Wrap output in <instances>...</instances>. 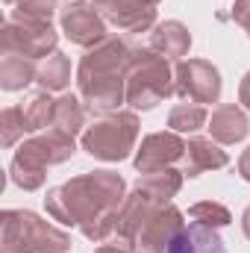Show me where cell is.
<instances>
[{
    "mask_svg": "<svg viewBox=\"0 0 250 253\" xmlns=\"http://www.w3.org/2000/svg\"><path fill=\"white\" fill-rule=\"evenodd\" d=\"M124 180L115 171H91L47 191L44 206L53 221L80 227L88 242H106L115 236L118 209L124 203Z\"/></svg>",
    "mask_w": 250,
    "mask_h": 253,
    "instance_id": "1",
    "label": "cell"
},
{
    "mask_svg": "<svg viewBox=\"0 0 250 253\" xmlns=\"http://www.w3.org/2000/svg\"><path fill=\"white\" fill-rule=\"evenodd\" d=\"M132 47L124 39L109 36L97 47H91L77 71L80 97L88 106V112L112 115L118 106L126 103V68L132 59Z\"/></svg>",
    "mask_w": 250,
    "mask_h": 253,
    "instance_id": "2",
    "label": "cell"
},
{
    "mask_svg": "<svg viewBox=\"0 0 250 253\" xmlns=\"http://www.w3.org/2000/svg\"><path fill=\"white\" fill-rule=\"evenodd\" d=\"M74 135L59 132V129H47L44 135H36L30 141H24L9 165V177L18 189L36 191L44 186V174L47 165H59L74 156Z\"/></svg>",
    "mask_w": 250,
    "mask_h": 253,
    "instance_id": "3",
    "label": "cell"
},
{
    "mask_svg": "<svg viewBox=\"0 0 250 253\" xmlns=\"http://www.w3.org/2000/svg\"><path fill=\"white\" fill-rule=\"evenodd\" d=\"M3 253H65L71 248L68 233L50 227L27 209H6L0 215Z\"/></svg>",
    "mask_w": 250,
    "mask_h": 253,
    "instance_id": "4",
    "label": "cell"
},
{
    "mask_svg": "<svg viewBox=\"0 0 250 253\" xmlns=\"http://www.w3.org/2000/svg\"><path fill=\"white\" fill-rule=\"evenodd\" d=\"M174 91V74L168 59L156 50H135L126 68V103L135 109H153Z\"/></svg>",
    "mask_w": 250,
    "mask_h": 253,
    "instance_id": "5",
    "label": "cell"
},
{
    "mask_svg": "<svg viewBox=\"0 0 250 253\" xmlns=\"http://www.w3.org/2000/svg\"><path fill=\"white\" fill-rule=\"evenodd\" d=\"M138 138V118L135 112H112L100 121L85 126L83 132V150L103 162H121L132 153Z\"/></svg>",
    "mask_w": 250,
    "mask_h": 253,
    "instance_id": "6",
    "label": "cell"
},
{
    "mask_svg": "<svg viewBox=\"0 0 250 253\" xmlns=\"http://www.w3.org/2000/svg\"><path fill=\"white\" fill-rule=\"evenodd\" d=\"M56 50V30L50 21H33L9 15L3 24V53H18L27 59H44Z\"/></svg>",
    "mask_w": 250,
    "mask_h": 253,
    "instance_id": "7",
    "label": "cell"
},
{
    "mask_svg": "<svg viewBox=\"0 0 250 253\" xmlns=\"http://www.w3.org/2000/svg\"><path fill=\"white\" fill-rule=\"evenodd\" d=\"M174 91L188 103H218L221 74L206 59H183L174 68Z\"/></svg>",
    "mask_w": 250,
    "mask_h": 253,
    "instance_id": "8",
    "label": "cell"
},
{
    "mask_svg": "<svg viewBox=\"0 0 250 253\" xmlns=\"http://www.w3.org/2000/svg\"><path fill=\"white\" fill-rule=\"evenodd\" d=\"M62 33L71 39V44L88 47V50L109 39L100 9L88 0H74L62 9Z\"/></svg>",
    "mask_w": 250,
    "mask_h": 253,
    "instance_id": "9",
    "label": "cell"
},
{
    "mask_svg": "<svg viewBox=\"0 0 250 253\" xmlns=\"http://www.w3.org/2000/svg\"><path fill=\"white\" fill-rule=\"evenodd\" d=\"M183 156H186V141L180 138V132H174V129L150 132L141 138V147L135 150V168L141 174H153V171L171 168Z\"/></svg>",
    "mask_w": 250,
    "mask_h": 253,
    "instance_id": "10",
    "label": "cell"
},
{
    "mask_svg": "<svg viewBox=\"0 0 250 253\" xmlns=\"http://www.w3.org/2000/svg\"><path fill=\"white\" fill-rule=\"evenodd\" d=\"M183 212L177 206H162L156 215H150V221L138 230V236L132 239V253H168L174 236L183 230Z\"/></svg>",
    "mask_w": 250,
    "mask_h": 253,
    "instance_id": "11",
    "label": "cell"
},
{
    "mask_svg": "<svg viewBox=\"0 0 250 253\" xmlns=\"http://www.w3.org/2000/svg\"><path fill=\"white\" fill-rule=\"evenodd\" d=\"M109 24L124 33H144L156 21L159 0H91Z\"/></svg>",
    "mask_w": 250,
    "mask_h": 253,
    "instance_id": "12",
    "label": "cell"
},
{
    "mask_svg": "<svg viewBox=\"0 0 250 253\" xmlns=\"http://www.w3.org/2000/svg\"><path fill=\"white\" fill-rule=\"evenodd\" d=\"M230 156L227 150H221V144L215 138H188L186 156H183V174L186 177H200L203 171H215V168H227Z\"/></svg>",
    "mask_w": 250,
    "mask_h": 253,
    "instance_id": "13",
    "label": "cell"
},
{
    "mask_svg": "<svg viewBox=\"0 0 250 253\" xmlns=\"http://www.w3.org/2000/svg\"><path fill=\"white\" fill-rule=\"evenodd\" d=\"M209 132L218 144H239L242 138H248L250 121L236 103H224L209 115Z\"/></svg>",
    "mask_w": 250,
    "mask_h": 253,
    "instance_id": "14",
    "label": "cell"
},
{
    "mask_svg": "<svg viewBox=\"0 0 250 253\" xmlns=\"http://www.w3.org/2000/svg\"><path fill=\"white\" fill-rule=\"evenodd\" d=\"M168 253H227V248H224L218 230L203 227V224H188L174 236Z\"/></svg>",
    "mask_w": 250,
    "mask_h": 253,
    "instance_id": "15",
    "label": "cell"
},
{
    "mask_svg": "<svg viewBox=\"0 0 250 253\" xmlns=\"http://www.w3.org/2000/svg\"><path fill=\"white\" fill-rule=\"evenodd\" d=\"M191 47V33L180 21H165L150 33V50L165 59H183Z\"/></svg>",
    "mask_w": 250,
    "mask_h": 253,
    "instance_id": "16",
    "label": "cell"
},
{
    "mask_svg": "<svg viewBox=\"0 0 250 253\" xmlns=\"http://www.w3.org/2000/svg\"><path fill=\"white\" fill-rule=\"evenodd\" d=\"M39 77V65L27 56H18V53H3V62H0V85L6 91H18L24 88L27 83H33Z\"/></svg>",
    "mask_w": 250,
    "mask_h": 253,
    "instance_id": "17",
    "label": "cell"
},
{
    "mask_svg": "<svg viewBox=\"0 0 250 253\" xmlns=\"http://www.w3.org/2000/svg\"><path fill=\"white\" fill-rule=\"evenodd\" d=\"M39 85L44 91H62L65 85L71 83V62L68 56H62L59 50H53L50 56H44L39 65Z\"/></svg>",
    "mask_w": 250,
    "mask_h": 253,
    "instance_id": "18",
    "label": "cell"
},
{
    "mask_svg": "<svg viewBox=\"0 0 250 253\" xmlns=\"http://www.w3.org/2000/svg\"><path fill=\"white\" fill-rule=\"evenodd\" d=\"M83 126H85V106H83V100L74 97V94H62V97L56 100L53 129L68 132V135H77Z\"/></svg>",
    "mask_w": 250,
    "mask_h": 253,
    "instance_id": "19",
    "label": "cell"
},
{
    "mask_svg": "<svg viewBox=\"0 0 250 253\" xmlns=\"http://www.w3.org/2000/svg\"><path fill=\"white\" fill-rule=\"evenodd\" d=\"M24 118H27V126L30 132L36 129H53V115H56V100L50 97V91H42V94H33L24 106Z\"/></svg>",
    "mask_w": 250,
    "mask_h": 253,
    "instance_id": "20",
    "label": "cell"
},
{
    "mask_svg": "<svg viewBox=\"0 0 250 253\" xmlns=\"http://www.w3.org/2000/svg\"><path fill=\"white\" fill-rule=\"evenodd\" d=\"M206 121H209V112L200 103H180L168 115V126L174 132H197Z\"/></svg>",
    "mask_w": 250,
    "mask_h": 253,
    "instance_id": "21",
    "label": "cell"
},
{
    "mask_svg": "<svg viewBox=\"0 0 250 253\" xmlns=\"http://www.w3.org/2000/svg\"><path fill=\"white\" fill-rule=\"evenodd\" d=\"M188 218L191 224H203V227H212V230H221L233 221L230 209L224 203H215V200H200L188 209Z\"/></svg>",
    "mask_w": 250,
    "mask_h": 253,
    "instance_id": "22",
    "label": "cell"
},
{
    "mask_svg": "<svg viewBox=\"0 0 250 253\" xmlns=\"http://www.w3.org/2000/svg\"><path fill=\"white\" fill-rule=\"evenodd\" d=\"M0 124H3V144H6V147H12L18 138H24V132H30L21 106H9V109H3Z\"/></svg>",
    "mask_w": 250,
    "mask_h": 253,
    "instance_id": "23",
    "label": "cell"
},
{
    "mask_svg": "<svg viewBox=\"0 0 250 253\" xmlns=\"http://www.w3.org/2000/svg\"><path fill=\"white\" fill-rule=\"evenodd\" d=\"M12 15L33 18V21H50L56 12V0H9Z\"/></svg>",
    "mask_w": 250,
    "mask_h": 253,
    "instance_id": "24",
    "label": "cell"
},
{
    "mask_svg": "<svg viewBox=\"0 0 250 253\" xmlns=\"http://www.w3.org/2000/svg\"><path fill=\"white\" fill-rule=\"evenodd\" d=\"M233 18H236V24L250 36V0H236V6H233Z\"/></svg>",
    "mask_w": 250,
    "mask_h": 253,
    "instance_id": "25",
    "label": "cell"
},
{
    "mask_svg": "<svg viewBox=\"0 0 250 253\" xmlns=\"http://www.w3.org/2000/svg\"><path fill=\"white\" fill-rule=\"evenodd\" d=\"M94 253H132V245H126V242H118V239H112L109 245H103L100 251Z\"/></svg>",
    "mask_w": 250,
    "mask_h": 253,
    "instance_id": "26",
    "label": "cell"
},
{
    "mask_svg": "<svg viewBox=\"0 0 250 253\" xmlns=\"http://www.w3.org/2000/svg\"><path fill=\"white\" fill-rule=\"evenodd\" d=\"M239 103H245V109H250V71L245 74V80L239 85Z\"/></svg>",
    "mask_w": 250,
    "mask_h": 253,
    "instance_id": "27",
    "label": "cell"
},
{
    "mask_svg": "<svg viewBox=\"0 0 250 253\" xmlns=\"http://www.w3.org/2000/svg\"><path fill=\"white\" fill-rule=\"evenodd\" d=\"M239 174H242V180H248L250 183V147L239 156Z\"/></svg>",
    "mask_w": 250,
    "mask_h": 253,
    "instance_id": "28",
    "label": "cell"
},
{
    "mask_svg": "<svg viewBox=\"0 0 250 253\" xmlns=\"http://www.w3.org/2000/svg\"><path fill=\"white\" fill-rule=\"evenodd\" d=\"M242 230H245V236L250 239V206L245 209V215H242Z\"/></svg>",
    "mask_w": 250,
    "mask_h": 253,
    "instance_id": "29",
    "label": "cell"
}]
</instances>
